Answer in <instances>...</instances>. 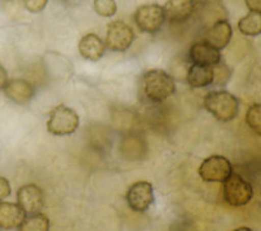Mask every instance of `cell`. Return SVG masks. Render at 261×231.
Listing matches in <instances>:
<instances>
[{"mask_svg":"<svg viewBox=\"0 0 261 231\" xmlns=\"http://www.w3.org/2000/svg\"><path fill=\"white\" fill-rule=\"evenodd\" d=\"M143 93L150 102H162L175 93V81L162 69H150L143 76Z\"/></svg>","mask_w":261,"mask_h":231,"instance_id":"cell-1","label":"cell"},{"mask_svg":"<svg viewBox=\"0 0 261 231\" xmlns=\"http://www.w3.org/2000/svg\"><path fill=\"white\" fill-rule=\"evenodd\" d=\"M205 109L220 122H230L239 113V101L226 90L211 92L204 99Z\"/></svg>","mask_w":261,"mask_h":231,"instance_id":"cell-2","label":"cell"},{"mask_svg":"<svg viewBox=\"0 0 261 231\" xmlns=\"http://www.w3.org/2000/svg\"><path fill=\"white\" fill-rule=\"evenodd\" d=\"M80 119L74 110L64 105H58L48 113L47 131L55 136H68L76 132Z\"/></svg>","mask_w":261,"mask_h":231,"instance_id":"cell-3","label":"cell"},{"mask_svg":"<svg viewBox=\"0 0 261 231\" xmlns=\"http://www.w3.org/2000/svg\"><path fill=\"white\" fill-rule=\"evenodd\" d=\"M223 197L232 207L247 205L253 196L252 186L238 174H231L223 182Z\"/></svg>","mask_w":261,"mask_h":231,"instance_id":"cell-4","label":"cell"},{"mask_svg":"<svg viewBox=\"0 0 261 231\" xmlns=\"http://www.w3.org/2000/svg\"><path fill=\"white\" fill-rule=\"evenodd\" d=\"M134 20L141 32L155 34L165 24L166 16L163 7L158 4H145L136 9Z\"/></svg>","mask_w":261,"mask_h":231,"instance_id":"cell-5","label":"cell"},{"mask_svg":"<svg viewBox=\"0 0 261 231\" xmlns=\"http://www.w3.org/2000/svg\"><path fill=\"white\" fill-rule=\"evenodd\" d=\"M135 39V33L132 28L123 21H114L107 27L106 47L115 53L127 51L132 46Z\"/></svg>","mask_w":261,"mask_h":231,"instance_id":"cell-6","label":"cell"},{"mask_svg":"<svg viewBox=\"0 0 261 231\" xmlns=\"http://www.w3.org/2000/svg\"><path fill=\"white\" fill-rule=\"evenodd\" d=\"M199 174L205 182L223 183L232 174V166L230 161L223 156H211L201 163Z\"/></svg>","mask_w":261,"mask_h":231,"instance_id":"cell-7","label":"cell"},{"mask_svg":"<svg viewBox=\"0 0 261 231\" xmlns=\"http://www.w3.org/2000/svg\"><path fill=\"white\" fill-rule=\"evenodd\" d=\"M154 201L153 186L149 182H136L129 187L127 192V202L132 211L143 213Z\"/></svg>","mask_w":261,"mask_h":231,"instance_id":"cell-8","label":"cell"},{"mask_svg":"<svg viewBox=\"0 0 261 231\" xmlns=\"http://www.w3.org/2000/svg\"><path fill=\"white\" fill-rule=\"evenodd\" d=\"M195 11L199 16V21L206 29L220 21L227 20V9L222 0H202L195 6Z\"/></svg>","mask_w":261,"mask_h":231,"instance_id":"cell-9","label":"cell"},{"mask_svg":"<svg viewBox=\"0 0 261 231\" xmlns=\"http://www.w3.org/2000/svg\"><path fill=\"white\" fill-rule=\"evenodd\" d=\"M43 201V192L36 184H27L17 191V204L27 214L39 213Z\"/></svg>","mask_w":261,"mask_h":231,"instance_id":"cell-10","label":"cell"},{"mask_svg":"<svg viewBox=\"0 0 261 231\" xmlns=\"http://www.w3.org/2000/svg\"><path fill=\"white\" fill-rule=\"evenodd\" d=\"M232 37V28L227 20L220 21L205 30L204 42L216 50H222L230 43Z\"/></svg>","mask_w":261,"mask_h":231,"instance_id":"cell-11","label":"cell"},{"mask_svg":"<svg viewBox=\"0 0 261 231\" xmlns=\"http://www.w3.org/2000/svg\"><path fill=\"white\" fill-rule=\"evenodd\" d=\"M106 51V45L102 41L101 37H98L94 33H89L84 36L79 42V53L81 57L90 62H97L102 59Z\"/></svg>","mask_w":261,"mask_h":231,"instance_id":"cell-12","label":"cell"},{"mask_svg":"<svg viewBox=\"0 0 261 231\" xmlns=\"http://www.w3.org/2000/svg\"><path fill=\"white\" fill-rule=\"evenodd\" d=\"M7 98L17 105H27L34 97V88L32 84L22 79H15L7 83L4 88Z\"/></svg>","mask_w":261,"mask_h":231,"instance_id":"cell-13","label":"cell"},{"mask_svg":"<svg viewBox=\"0 0 261 231\" xmlns=\"http://www.w3.org/2000/svg\"><path fill=\"white\" fill-rule=\"evenodd\" d=\"M195 6L193 0H167L163 11L170 22H184L193 15Z\"/></svg>","mask_w":261,"mask_h":231,"instance_id":"cell-14","label":"cell"},{"mask_svg":"<svg viewBox=\"0 0 261 231\" xmlns=\"http://www.w3.org/2000/svg\"><path fill=\"white\" fill-rule=\"evenodd\" d=\"M25 218L27 213L21 209L18 204L8 201L0 202V227L2 228L4 230L18 228Z\"/></svg>","mask_w":261,"mask_h":231,"instance_id":"cell-15","label":"cell"},{"mask_svg":"<svg viewBox=\"0 0 261 231\" xmlns=\"http://www.w3.org/2000/svg\"><path fill=\"white\" fill-rule=\"evenodd\" d=\"M190 59L192 64L213 67L221 62V54L205 42H196L190 48Z\"/></svg>","mask_w":261,"mask_h":231,"instance_id":"cell-16","label":"cell"},{"mask_svg":"<svg viewBox=\"0 0 261 231\" xmlns=\"http://www.w3.org/2000/svg\"><path fill=\"white\" fill-rule=\"evenodd\" d=\"M187 81L192 88H205L213 84V67L192 64L187 72Z\"/></svg>","mask_w":261,"mask_h":231,"instance_id":"cell-17","label":"cell"},{"mask_svg":"<svg viewBox=\"0 0 261 231\" xmlns=\"http://www.w3.org/2000/svg\"><path fill=\"white\" fill-rule=\"evenodd\" d=\"M238 29L242 34L255 37L261 34V12H251L242 17L238 22Z\"/></svg>","mask_w":261,"mask_h":231,"instance_id":"cell-18","label":"cell"},{"mask_svg":"<svg viewBox=\"0 0 261 231\" xmlns=\"http://www.w3.org/2000/svg\"><path fill=\"white\" fill-rule=\"evenodd\" d=\"M50 230V219L42 213L30 214L21 223L18 231H48Z\"/></svg>","mask_w":261,"mask_h":231,"instance_id":"cell-19","label":"cell"},{"mask_svg":"<svg viewBox=\"0 0 261 231\" xmlns=\"http://www.w3.org/2000/svg\"><path fill=\"white\" fill-rule=\"evenodd\" d=\"M246 122L248 127L261 136V104L252 105L247 111Z\"/></svg>","mask_w":261,"mask_h":231,"instance_id":"cell-20","label":"cell"},{"mask_svg":"<svg viewBox=\"0 0 261 231\" xmlns=\"http://www.w3.org/2000/svg\"><path fill=\"white\" fill-rule=\"evenodd\" d=\"M94 11L102 17H111L116 13L115 0H94Z\"/></svg>","mask_w":261,"mask_h":231,"instance_id":"cell-21","label":"cell"},{"mask_svg":"<svg viewBox=\"0 0 261 231\" xmlns=\"http://www.w3.org/2000/svg\"><path fill=\"white\" fill-rule=\"evenodd\" d=\"M230 79V69L223 63L213 65V84L218 86H223Z\"/></svg>","mask_w":261,"mask_h":231,"instance_id":"cell-22","label":"cell"},{"mask_svg":"<svg viewBox=\"0 0 261 231\" xmlns=\"http://www.w3.org/2000/svg\"><path fill=\"white\" fill-rule=\"evenodd\" d=\"M25 8L32 13H39L47 6V0H24Z\"/></svg>","mask_w":261,"mask_h":231,"instance_id":"cell-23","label":"cell"},{"mask_svg":"<svg viewBox=\"0 0 261 231\" xmlns=\"http://www.w3.org/2000/svg\"><path fill=\"white\" fill-rule=\"evenodd\" d=\"M11 195V184L6 178L0 176V202Z\"/></svg>","mask_w":261,"mask_h":231,"instance_id":"cell-24","label":"cell"},{"mask_svg":"<svg viewBox=\"0 0 261 231\" xmlns=\"http://www.w3.org/2000/svg\"><path fill=\"white\" fill-rule=\"evenodd\" d=\"M247 7L252 12H261V0H246Z\"/></svg>","mask_w":261,"mask_h":231,"instance_id":"cell-25","label":"cell"},{"mask_svg":"<svg viewBox=\"0 0 261 231\" xmlns=\"http://www.w3.org/2000/svg\"><path fill=\"white\" fill-rule=\"evenodd\" d=\"M7 83H8V73H7L3 64H0V89H4Z\"/></svg>","mask_w":261,"mask_h":231,"instance_id":"cell-26","label":"cell"},{"mask_svg":"<svg viewBox=\"0 0 261 231\" xmlns=\"http://www.w3.org/2000/svg\"><path fill=\"white\" fill-rule=\"evenodd\" d=\"M235 231H252V230H251L249 227H239V228H237Z\"/></svg>","mask_w":261,"mask_h":231,"instance_id":"cell-27","label":"cell"},{"mask_svg":"<svg viewBox=\"0 0 261 231\" xmlns=\"http://www.w3.org/2000/svg\"><path fill=\"white\" fill-rule=\"evenodd\" d=\"M2 2H12V0H2Z\"/></svg>","mask_w":261,"mask_h":231,"instance_id":"cell-28","label":"cell"}]
</instances>
